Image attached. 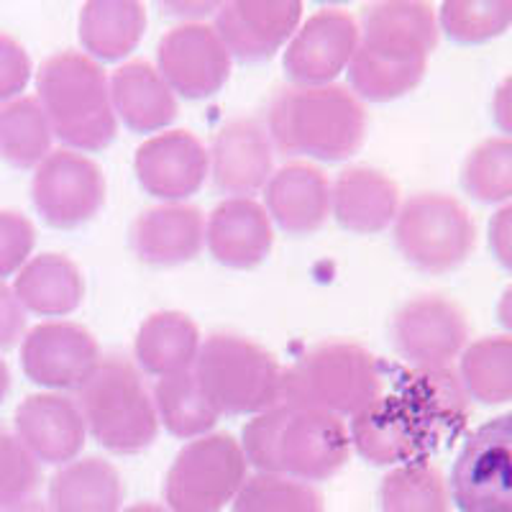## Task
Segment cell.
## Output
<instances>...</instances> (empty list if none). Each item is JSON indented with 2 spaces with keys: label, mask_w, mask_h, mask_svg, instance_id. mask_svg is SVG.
Masks as SVG:
<instances>
[{
  "label": "cell",
  "mask_w": 512,
  "mask_h": 512,
  "mask_svg": "<svg viewBox=\"0 0 512 512\" xmlns=\"http://www.w3.org/2000/svg\"><path fill=\"white\" fill-rule=\"evenodd\" d=\"M466 392L451 369H410L395 390L354 415L351 446L374 466L425 461L466 420Z\"/></svg>",
  "instance_id": "1"
},
{
  "label": "cell",
  "mask_w": 512,
  "mask_h": 512,
  "mask_svg": "<svg viewBox=\"0 0 512 512\" xmlns=\"http://www.w3.org/2000/svg\"><path fill=\"white\" fill-rule=\"evenodd\" d=\"M246 464L262 474H282L300 482H326L346 466L351 436L344 420L323 410L277 402L254 415L241 433Z\"/></svg>",
  "instance_id": "2"
},
{
  "label": "cell",
  "mask_w": 512,
  "mask_h": 512,
  "mask_svg": "<svg viewBox=\"0 0 512 512\" xmlns=\"http://www.w3.org/2000/svg\"><path fill=\"white\" fill-rule=\"evenodd\" d=\"M267 134L285 157L341 162L367 139V111L344 85H290L269 103Z\"/></svg>",
  "instance_id": "3"
},
{
  "label": "cell",
  "mask_w": 512,
  "mask_h": 512,
  "mask_svg": "<svg viewBox=\"0 0 512 512\" xmlns=\"http://www.w3.org/2000/svg\"><path fill=\"white\" fill-rule=\"evenodd\" d=\"M36 100L52 134L72 152H103L118 134L111 82L103 67L82 52H59L36 72Z\"/></svg>",
  "instance_id": "4"
},
{
  "label": "cell",
  "mask_w": 512,
  "mask_h": 512,
  "mask_svg": "<svg viewBox=\"0 0 512 512\" xmlns=\"http://www.w3.org/2000/svg\"><path fill=\"white\" fill-rule=\"evenodd\" d=\"M384 392V369L364 346L326 341L285 369L282 402L354 418Z\"/></svg>",
  "instance_id": "5"
},
{
  "label": "cell",
  "mask_w": 512,
  "mask_h": 512,
  "mask_svg": "<svg viewBox=\"0 0 512 512\" xmlns=\"http://www.w3.org/2000/svg\"><path fill=\"white\" fill-rule=\"evenodd\" d=\"M75 402L95 441L113 454H139L157 441L154 397L123 356H103L77 387Z\"/></svg>",
  "instance_id": "6"
},
{
  "label": "cell",
  "mask_w": 512,
  "mask_h": 512,
  "mask_svg": "<svg viewBox=\"0 0 512 512\" xmlns=\"http://www.w3.org/2000/svg\"><path fill=\"white\" fill-rule=\"evenodd\" d=\"M192 374L218 415H259L282 402L285 369L264 346L244 336L205 338Z\"/></svg>",
  "instance_id": "7"
},
{
  "label": "cell",
  "mask_w": 512,
  "mask_h": 512,
  "mask_svg": "<svg viewBox=\"0 0 512 512\" xmlns=\"http://www.w3.org/2000/svg\"><path fill=\"white\" fill-rule=\"evenodd\" d=\"M477 244L469 210L443 192H418L395 218V246L405 262L428 274L459 269Z\"/></svg>",
  "instance_id": "8"
},
{
  "label": "cell",
  "mask_w": 512,
  "mask_h": 512,
  "mask_svg": "<svg viewBox=\"0 0 512 512\" xmlns=\"http://www.w3.org/2000/svg\"><path fill=\"white\" fill-rule=\"evenodd\" d=\"M241 443L231 433H208L182 446L164 477L169 512H221L249 479Z\"/></svg>",
  "instance_id": "9"
},
{
  "label": "cell",
  "mask_w": 512,
  "mask_h": 512,
  "mask_svg": "<svg viewBox=\"0 0 512 512\" xmlns=\"http://www.w3.org/2000/svg\"><path fill=\"white\" fill-rule=\"evenodd\" d=\"M448 492L461 512H512V413L487 420L466 438Z\"/></svg>",
  "instance_id": "10"
},
{
  "label": "cell",
  "mask_w": 512,
  "mask_h": 512,
  "mask_svg": "<svg viewBox=\"0 0 512 512\" xmlns=\"http://www.w3.org/2000/svg\"><path fill=\"white\" fill-rule=\"evenodd\" d=\"M105 200L103 169L72 149H57L36 167L31 203L52 228H77L98 216Z\"/></svg>",
  "instance_id": "11"
},
{
  "label": "cell",
  "mask_w": 512,
  "mask_h": 512,
  "mask_svg": "<svg viewBox=\"0 0 512 512\" xmlns=\"http://www.w3.org/2000/svg\"><path fill=\"white\" fill-rule=\"evenodd\" d=\"M469 341V323L454 300L420 295L392 318V344L413 369H446Z\"/></svg>",
  "instance_id": "12"
},
{
  "label": "cell",
  "mask_w": 512,
  "mask_h": 512,
  "mask_svg": "<svg viewBox=\"0 0 512 512\" xmlns=\"http://www.w3.org/2000/svg\"><path fill=\"white\" fill-rule=\"evenodd\" d=\"M157 70L177 95L205 100L216 95L231 75V54L213 26H175L162 36L157 49Z\"/></svg>",
  "instance_id": "13"
},
{
  "label": "cell",
  "mask_w": 512,
  "mask_h": 512,
  "mask_svg": "<svg viewBox=\"0 0 512 512\" xmlns=\"http://www.w3.org/2000/svg\"><path fill=\"white\" fill-rule=\"evenodd\" d=\"M100 359L93 333L67 320L39 323L21 341L26 377L47 390H77Z\"/></svg>",
  "instance_id": "14"
},
{
  "label": "cell",
  "mask_w": 512,
  "mask_h": 512,
  "mask_svg": "<svg viewBox=\"0 0 512 512\" xmlns=\"http://www.w3.org/2000/svg\"><path fill=\"white\" fill-rule=\"evenodd\" d=\"M361 41L359 21L351 13L326 8L310 16L285 52V72L292 85L303 88H318V85H333L338 75L349 70Z\"/></svg>",
  "instance_id": "15"
},
{
  "label": "cell",
  "mask_w": 512,
  "mask_h": 512,
  "mask_svg": "<svg viewBox=\"0 0 512 512\" xmlns=\"http://www.w3.org/2000/svg\"><path fill=\"white\" fill-rule=\"evenodd\" d=\"M303 18L300 0H231L218 8V31L239 62H267L295 36Z\"/></svg>",
  "instance_id": "16"
},
{
  "label": "cell",
  "mask_w": 512,
  "mask_h": 512,
  "mask_svg": "<svg viewBox=\"0 0 512 512\" xmlns=\"http://www.w3.org/2000/svg\"><path fill=\"white\" fill-rule=\"evenodd\" d=\"M134 172L149 195L182 203L203 187L210 172V154L190 131H164L136 149Z\"/></svg>",
  "instance_id": "17"
},
{
  "label": "cell",
  "mask_w": 512,
  "mask_h": 512,
  "mask_svg": "<svg viewBox=\"0 0 512 512\" xmlns=\"http://www.w3.org/2000/svg\"><path fill=\"white\" fill-rule=\"evenodd\" d=\"M274 175V146L256 118H233L213 136L210 177L223 195L249 198Z\"/></svg>",
  "instance_id": "18"
},
{
  "label": "cell",
  "mask_w": 512,
  "mask_h": 512,
  "mask_svg": "<svg viewBox=\"0 0 512 512\" xmlns=\"http://www.w3.org/2000/svg\"><path fill=\"white\" fill-rule=\"evenodd\" d=\"M16 436L41 464L64 466L85 446L88 425L77 402L54 392L29 395L16 408Z\"/></svg>",
  "instance_id": "19"
},
{
  "label": "cell",
  "mask_w": 512,
  "mask_h": 512,
  "mask_svg": "<svg viewBox=\"0 0 512 512\" xmlns=\"http://www.w3.org/2000/svg\"><path fill=\"white\" fill-rule=\"evenodd\" d=\"M205 244L218 264L254 269L272 251V218L251 198H226L205 221Z\"/></svg>",
  "instance_id": "20"
},
{
  "label": "cell",
  "mask_w": 512,
  "mask_h": 512,
  "mask_svg": "<svg viewBox=\"0 0 512 512\" xmlns=\"http://www.w3.org/2000/svg\"><path fill=\"white\" fill-rule=\"evenodd\" d=\"M264 210L285 233H315L331 216V182L326 172L308 162L285 164L264 187Z\"/></svg>",
  "instance_id": "21"
},
{
  "label": "cell",
  "mask_w": 512,
  "mask_h": 512,
  "mask_svg": "<svg viewBox=\"0 0 512 512\" xmlns=\"http://www.w3.org/2000/svg\"><path fill=\"white\" fill-rule=\"evenodd\" d=\"M205 244V218L187 203H164L144 210L131 226V246L144 264L180 267Z\"/></svg>",
  "instance_id": "22"
},
{
  "label": "cell",
  "mask_w": 512,
  "mask_h": 512,
  "mask_svg": "<svg viewBox=\"0 0 512 512\" xmlns=\"http://www.w3.org/2000/svg\"><path fill=\"white\" fill-rule=\"evenodd\" d=\"M400 190L374 167H349L331 185V213L341 228L372 236L395 223Z\"/></svg>",
  "instance_id": "23"
},
{
  "label": "cell",
  "mask_w": 512,
  "mask_h": 512,
  "mask_svg": "<svg viewBox=\"0 0 512 512\" xmlns=\"http://www.w3.org/2000/svg\"><path fill=\"white\" fill-rule=\"evenodd\" d=\"M111 100L116 118L136 134L162 131L177 118V95L154 64L136 59L113 72Z\"/></svg>",
  "instance_id": "24"
},
{
  "label": "cell",
  "mask_w": 512,
  "mask_h": 512,
  "mask_svg": "<svg viewBox=\"0 0 512 512\" xmlns=\"http://www.w3.org/2000/svg\"><path fill=\"white\" fill-rule=\"evenodd\" d=\"M438 18L428 3L384 0L374 3L361 18V44L384 52L428 54L438 44Z\"/></svg>",
  "instance_id": "25"
},
{
  "label": "cell",
  "mask_w": 512,
  "mask_h": 512,
  "mask_svg": "<svg viewBox=\"0 0 512 512\" xmlns=\"http://www.w3.org/2000/svg\"><path fill=\"white\" fill-rule=\"evenodd\" d=\"M13 292L24 310L62 318L80 308L85 282L77 264L64 254H39L21 267Z\"/></svg>",
  "instance_id": "26"
},
{
  "label": "cell",
  "mask_w": 512,
  "mask_h": 512,
  "mask_svg": "<svg viewBox=\"0 0 512 512\" xmlns=\"http://www.w3.org/2000/svg\"><path fill=\"white\" fill-rule=\"evenodd\" d=\"M200 331L185 313L162 310L144 320L136 331L134 351L141 369L154 377L190 372L200 351Z\"/></svg>",
  "instance_id": "27"
},
{
  "label": "cell",
  "mask_w": 512,
  "mask_h": 512,
  "mask_svg": "<svg viewBox=\"0 0 512 512\" xmlns=\"http://www.w3.org/2000/svg\"><path fill=\"white\" fill-rule=\"evenodd\" d=\"M123 482L116 466L98 456L64 464L49 482L52 512H121Z\"/></svg>",
  "instance_id": "28"
},
{
  "label": "cell",
  "mask_w": 512,
  "mask_h": 512,
  "mask_svg": "<svg viewBox=\"0 0 512 512\" xmlns=\"http://www.w3.org/2000/svg\"><path fill=\"white\" fill-rule=\"evenodd\" d=\"M146 8L136 0H90L80 13V41L88 57L116 62L139 47Z\"/></svg>",
  "instance_id": "29"
},
{
  "label": "cell",
  "mask_w": 512,
  "mask_h": 512,
  "mask_svg": "<svg viewBox=\"0 0 512 512\" xmlns=\"http://www.w3.org/2000/svg\"><path fill=\"white\" fill-rule=\"evenodd\" d=\"M425 70H428V57L423 54L384 52L359 41L349 62V82L359 100L387 103L418 88Z\"/></svg>",
  "instance_id": "30"
},
{
  "label": "cell",
  "mask_w": 512,
  "mask_h": 512,
  "mask_svg": "<svg viewBox=\"0 0 512 512\" xmlns=\"http://www.w3.org/2000/svg\"><path fill=\"white\" fill-rule=\"evenodd\" d=\"M52 126L36 98L0 105V159L16 169L39 167L52 154Z\"/></svg>",
  "instance_id": "31"
},
{
  "label": "cell",
  "mask_w": 512,
  "mask_h": 512,
  "mask_svg": "<svg viewBox=\"0 0 512 512\" xmlns=\"http://www.w3.org/2000/svg\"><path fill=\"white\" fill-rule=\"evenodd\" d=\"M459 382L482 405L512 400V336L479 338L461 351Z\"/></svg>",
  "instance_id": "32"
},
{
  "label": "cell",
  "mask_w": 512,
  "mask_h": 512,
  "mask_svg": "<svg viewBox=\"0 0 512 512\" xmlns=\"http://www.w3.org/2000/svg\"><path fill=\"white\" fill-rule=\"evenodd\" d=\"M154 408L159 423L175 438H200L213 431L221 415L205 400L192 372L162 377L154 387Z\"/></svg>",
  "instance_id": "33"
},
{
  "label": "cell",
  "mask_w": 512,
  "mask_h": 512,
  "mask_svg": "<svg viewBox=\"0 0 512 512\" xmlns=\"http://www.w3.org/2000/svg\"><path fill=\"white\" fill-rule=\"evenodd\" d=\"M448 505V482L425 461L397 466L379 487V512H448Z\"/></svg>",
  "instance_id": "34"
},
{
  "label": "cell",
  "mask_w": 512,
  "mask_h": 512,
  "mask_svg": "<svg viewBox=\"0 0 512 512\" xmlns=\"http://www.w3.org/2000/svg\"><path fill=\"white\" fill-rule=\"evenodd\" d=\"M512 26V0H448L438 11V29L456 44H484Z\"/></svg>",
  "instance_id": "35"
},
{
  "label": "cell",
  "mask_w": 512,
  "mask_h": 512,
  "mask_svg": "<svg viewBox=\"0 0 512 512\" xmlns=\"http://www.w3.org/2000/svg\"><path fill=\"white\" fill-rule=\"evenodd\" d=\"M233 512H323L318 489L282 474L256 472L231 502Z\"/></svg>",
  "instance_id": "36"
},
{
  "label": "cell",
  "mask_w": 512,
  "mask_h": 512,
  "mask_svg": "<svg viewBox=\"0 0 512 512\" xmlns=\"http://www.w3.org/2000/svg\"><path fill=\"white\" fill-rule=\"evenodd\" d=\"M461 185L479 203L512 200V139L495 136L474 146L461 169Z\"/></svg>",
  "instance_id": "37"
},
{
  "label": "cell",
  "mask_w": 512,
  "mask_h": 512,
  "mask_svg": "<svg viewBox=\"0 0 512 512\" xmlns=\"http://www.w3.org/2000/svg\"><path fill=\"white\" fill-rule=\"evenodd\" d=\"M41 482L39 461L18 441L16 433L0 425V510L34 497Z\"/></svg>",
  "instance_id": "38"
},
{
  "label": "cell",
  "mask_w": 512,
  "mask_h": 512,
  "mask_svg": "<svg viewBox=\"0 0 512 512\" xmlns=\"http://www.w3.org/2000/svg\"><path fill=\"white\" fill-rule=\"evenodd\" d=\"M36 244V228L24 213L0 210V280L21 272Z\"/></svg>",
  "instance_id": "39"
},
{
  "label": "cell",
  "mask_w": 512,
  "mask_h": 512,
  "mask_svg": "<svg viewBox=\"0 0 512 512\" xmlns=\"http://www.w3.org/2000/svg\"><path fill=\"white\" fill-rule=\"evenodd\" d=\"M31 80V59L13 36L0 34V100H16Z\"/></svg>",
  "instance_id": "40"
},
{
  "label": "cell",
  "mask_w": 512,
  "mask_h": 512,
  "mask_svg": "<svg viewBox=\"0 0 512 512\" xmlns=\"http://www.w3.org/2000/svg\"><path fill=\"white\" fill-rule=\"evenodd\" d=\"M26 310L18 303L16 292L0 282V349H8L24 336Z\"/></svg>",
  "instance_id": "41"
},
{
  "label": "cell",
  "mask_w": 512,
  "mask_h": 512,
  "mask_svg": "<svg viewBox=\"0 0 512 512\" xmlns=\"http://www.w3.org/2000/svg\"><path fill=\"white\" fill-rule=\"evenodd\" d=\"M489 249L497 264L512 272V203L497 210L489 221Z\"/></svg>",
  "instance_id": "42"
},
{
  "label": "cell",
  "mask_w": 512,
  "mask_h": 512,
  "mask_svg": "<svg viewBox=\"0 0 512 512\" xmlns=\"http://www.w3.org/2000/svg\"><path fill=\"white\" fill-rule=\"evenodd\" d=\"M492 118L507 139H512V75L505 77L492 100Z\"/></svg>",
  "instance_id": "43"
},
{
  "label": "cell",
  "mask_w": 512,
  "mask_h": 512,
  "mask_svg": "<svg viewBox=\"0 0 512 512\" xmlns=\"http://www.w3.org/2000/svg\"><path fill=\"white\" fill-rule=\"evenodd\" d=\"M164 8H169L167 13L172 16H187V18H203L208 13L218 11L221 3H164Z\"/></svg>",
  "instance_id": "44"
},
{
  "label": "cell",
  "mask_w": 512,
  "mask_h": 512,
  "mask_svg": "<svg viewBox=\"0 0 512 512\" xmlns=\"http://www.w3.org/2000/svg\"><path fill=\"white\" fill-rule=\"evenodd\" d=\"M497 320L502 328L512 333V285L502 292L500 303H497Z\"/></svg>",
  "instance_id": "45"
},
{
  "label": "cell",
  "mask_w": 512,
  "mask_h": 512,
  "mask_svg": "<svg viewBox=\"0 0 512 512\" xmlns=\"http://www.w3.org/2000/svg\"><path fill=\"white\" fill-rule=\"evenodd\" d=\"M3 512H52L49 502L44 500H36V497H26V500L16 502V505L6 507Z\"/></svg>",
  "instance_id": "46"
},
{
  "label": "cell",
  "mask_w": 512,
  "mask_h": 512,
  "mask_svg": "<svg viewBox=\"0 0 512 512\" xmlns=\"http://www.w3.org/2000/svg\"><path fill=\"white\" fill-rule=\"evenodd\" d=\"M8 392H11V369L3 359H0V402L6 400Z\"/></svg>",
  "instance_id": "47"
},
{
  "label": "cell",
  "mask_w": 512,
  "mask_h": 512,
  "mask_svg": "<svg viewBox=\"0 0 512 512\" xmlns=\"http://www.w3.org/2000/svg\"><path fill=\"white\" fill-rule=\"evenodd\" d=\"M121 512H169V510L167 507L157 505V502H136V505L126 507V510H121Z\"/></svg>",
  "instance_id": "48"
}]
</instances>
